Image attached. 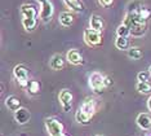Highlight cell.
Here are the masks:
<instances>
[{"label":"cell","instance_id":"1","mask_svg":"<svg viewBox=\"0 0 151 136\" xmlns=\"http://www.w3.org/2000/svg\"><path fill=\"white\" fill-rule=\"evenodd\" d=\"M13 75L17 79V82L19 83L21 87H27L29 86V70L25 65H17L13 69Z\"/></svg>","mask_w":151,"mask_h":136},{"label":"cell","instance_id":"2","mask_svg":"<svg viewBox=\"0 0 151 136\" xmlns=\"http://www.w3.org/2000/svg\"><path fill=\"white\" fill-rule=\"evenodd\" d=\"M40 3V18H42L43 22H49L50 18L53 16V12H54V7H53V3L50 0H37Z\"/></svg>","mask_w":151,"mask_h":136},{"label":"cell","instance_id":"3","mask_svg":"<svg viewBox=\"0 0 151 136\" xmlns=\"http://www.w3.org/2000/svg\"><path fill=\"white\" fill-rule=\"evenodd\" d=\"M89 86L94 91V92L99 93L101 91H104L105 87V76L101 74V73H92L91 76H89Z\"/></svg>","mask_w":151,"mask_h":136},{"label":"cell","instance_id":"4","mask_svg":"<svg viewBox=\"0 0 151 136\" xmlns=\"http://www.w3.org/2000/svg\"><path fill=\"white\" fill-rule=\"evenodd\" d=\"M45 127L47 131L49 132L50 136H58L63 134V126L60 121H57L56 118H47L45 119Z\"/></svg>","mask_w":151,"mask_h":136},{"label":"cell","instance_id":"5","mask_svg":"<svg viewBox=\"0 0 151 136\" xmlns=\"http://www.w3.org/2000/svg\"><path fill=\"white\" fill-rule=\"evenodd\" d=\"M84 41L91 47H96V45H99L102 43V36L101 33L98 31H94L92 29H87L84 31Z\"/></svg>","mask_w":151,"mask_h":136},{"label":"cell","instance_id":"6","mask_svg":"<svg viewBox=\"0 0 151 136\" xmlns=\"http://www.w3.org/2000/svg\"><path fill=\"white\" fill-rule=\"evenodd\" d=\"M61 105H62L63 111H70L71 110V104H73V93L68 89H62L58 95Z\"/></svg>","mask_w":151,"mask_h":136},{"label":"cell","instance_id":"7","mask_svg":"<svg viewBox=\"0 0 151 136\" xmlns=\"http://www.w3.org/2000/svg\"><path fill=\"white\" fill-rule=\"evenodd\" d=\"M79 110H80L81 113H84L85 116L92 118L96 111V100L91 99V97H87V99L84 100V103L81 104V108Z\"/></svg>","mask_w":151,"mask_h":136},{"label":"cell","instance_id":"8","mask_svg":"<svg viewBox=\"0 0 151 136\" xmlns=\"http://www.w3.org/2000/svg\"><path fill=\"white\" fill-rule=\"evenodd\" d=\"M21 15L23 18H36L39 12H37L36 7L32 4H23L21 7Z\"/></svg>","mask_w":151,"mask_h":136},{"label":"cell","instance_id":"9","mask_svg":"<svg viewBox=\"0 0 151 136\" xmlns=\"http://www.w3.org/2000/svg\"><path fill=\"white\" fill-rule=\"evenodd\" d=\"M137 124H138V127L141 128V130H150L151 128V117L149 116V114H146V113H141L138 114V117H137Z\"/></svg>","mask_w":151,"mask_h":136},{"label":"cell","instance_id":"10","mask_svg":"<svg viewBox=\"0 0 151 136\" xmlns=\"http://www.w3.org/2000/svg\"><path fill=\"white\" fill-rule=\"evenodd\" d=\"M30 118H31V114H30V111L26 109V108H21L19 110H17L14 113V119L18 122L19 124H25L27 122L30 121Z\"/></svg>","mask_w":151,"mask_h":136},{"label":"cell","instance_id":"11","mask_svg":"<svg viewBox=\"0 0 151 136\" xmlns=\"http://www.w3.org/2000/svg\"><path fill=\"white\" fill-rule=\"evenodd\" d=\"M5 106L8 108L11 111H14L16 113L17 110L21 109V101H19V99L17 96L11 95L5 99Z\"/></svg>","mask_w":151,"mask_h":136},{"label":"cell","instance_id":"12","mask_svg":"<svg viewBox=\"0 0 151 136\" xmlns=\"http://www.w3.org/2000/svg\"><path fill=\"white\" fill-rule=\"evenodd\" d=\"M89 26H91L89 29L101 33V31L104 30V21H102V18L98 15H93L89 18Z\"/></svg>","mask_w":151,"mask_h":136},{"label":"cell","instance_id":"13","mask_svg":"<svg viewBox=\"0 0 151 136\" xmlns=\"http://www.w3.org/2000/svg\"><path fill=\"white\" fill-rule=\"evenodd\" d=\"M67 61L73 65H80L83 64V56L78 49H70L67 52Z\"/></svg>","mask_w":151,"mask_h":136},{"label":"cell","instance_id":"14","mask_svg":"<svg viewBox=\"0 0 151 136\" xmlns=\"http://www.w3.org/2000/svg\"><path fill=\"white\" fill-rule=\"evenodd\" d=\"M65 65V60L61 55H54L52 57V60L49 61V66L53 70H61Z\"/></svg>","mask_w":151,"mask_h":136},{"label":"cell","instance_id":"15","mask_svg":"<svg viewBox=\"0 0 151 136\" xmlns=\"http://www.w3.org/2000/svg\"><path fill=\"white\" fill-rule=\"evenodd\" d=\"M60 23L62 26L65 27H68V26H71L73 25V22H74V17L73 15H71L70 12H62V13H60Z\"/></svg>","mask_w":151,"mask_h":136},{"label":"cell","instance_id":"16","mask_svg":"<svg viewBox=\"0 0 151 136\" xmlns=\"http://www.w3.org/2000/svg\"><path fill=\"white\" fill-rule=\"evenodd\" d=\"M116 48L120 51H128L129 49V39L128 36H118L115 40Z\"/></svg>","mask_w":151,"mask_h":136},{"label":"cell","instance_id":"17","mask_svg":"<svg viewBox=\"0 0 151 136\" xmlns=\"http://www.w3.org/2000/svg\"><path fill=\"white\" fill-rule=\"evenodd\" d=\"M146 31H147V25H146V23H137V25L133 27L132 30H130V34H132L133 36L138 38V36L145 35Z\"/></svg>","mask_w":151,"mask_h":136},{"label":"cell","instance_id":"18","mask_svg":"<svg viewBox=\"0 0 151 136\" xmlns=\"http://www.w3.org/2000/svg\"><path fill=\"white\" fill-rule=\"evenodd\" d=\"M66 3V5L68 8H71L75 12H83L84 8H83V4H81L80 0H63Z\"/></svg>","mask_w":151,"mask_h":136},{"label":"cell","instance_id":"19","mask_svg":"<svg viewBox=\"0 0 151 136\" xmlns=\"http://www.w3.org/2000/svg\"><path fill=\"white\" fill-rule=\"evenodd\" d=\"M128 56L132 60H139L142 58V51L137 47H130L128 49Z\"/></svg>","mask_w":151,"mask_h":136},{"label":"cell","instance_id":"20","mask_svg":"<svg viewBox=\"0 0 151 136\" xmlns=\"http://www.w3.org/2000/svg\"><path fill=\"white\" fill-rule=\"evenodd\" d=\"M22 25L26 30L31 31L36 26V18H22Z\"/></svg>","mask_w":151,"mask_h":136},{"label":"cell","instance_id":"21","mask_svg":"<svg viewBox=\"0 0 151 136\" xmlns=\"http://www.w3.org/2000/svg\"><path fill=\"white\" fill-rule=\"evenodd\" d=\"M27 88H29V92L31 93V95H37L40 91V83L37 81H30Z\"/></svg>","mask_w":151,"mask_h":136},{"label":"cell","instance_id":"22","mask_svg":"<svg viewBox=\"0 0 151 136\" xmlns=\"http://www.w3.org/2000/svg\"><path fill=\"white\" fill-rule=\"evenodd\" d=\"M136 88H137V91H138L139 93H149V92H151V84L149 82L147 83L138 82L137 83V86H136Z\"/></svg>","mask_w":151,"mask_h":136},{"label":"cell","instance_id":"23","mask_svg":"<svg viewBox=\"0 0 151 136\" xmlns=\"http://www.w3.org/2000/svg\"><path fill=\"white\" fill-rule=\"evenodd\" d=\"M116 34H118V36H128L130 34V30L125 25H123L122 23V25L116 29Z\"/></svg>","mask_w":151,"mask_h":136},{"label":"cell","instance_id":"24","mask_svg":"<svg viewBox=\"0 0 151 136\" xmlns=\"http://www.w3.org/2000/svg\"><path fill=\"white\" fill-rule=\"evenodd\" d=\"M149 78H150V73H147V71H141L137 75V79L141 83H147L149 82Z\"/></svg>","mask_w":151,"mask_h":136},{"label":"cell","instance_id":"25","mask_svg":"<svg viewBox=\"0 0 151 136\" xmlns=\"http://www.w3.org/2000/svg\"><path fill=\"white\" fill-rule=\"evenodd\" d=\"M99 1V4L101 5H104V7H110L114 3V0H98Z\"/></svg>","mask_w":151,"mask_h":136},{"label":"cell","instance_id":"26","mask_svg":"<svg viewBox=\"0 0 151 136\" xmlns=\"http://www.w3.org/2000/svg\"><path fill=\"white\" fill-rule=\"evenodd\" d=\"M112 84V79L109 78V76H105V87H109Z\"/></svg>","mask_w":151,"mask_h":136},{"label":"cell","instance_id":"27","mask_svg":"<svg viewBox=\"0 0 151 136\" xmlns=\"http://www.w3.org/2000/svg\"><path fill=\"white\" fill-rule=\"evenodd\" d=\"M147 108H149V110L151 111V97L149 100H147Z\"/></svg>","mask_w":151,"mask_h":136},{"label":"cell","instance_id":"28","mask_svg":"<svg viewBox=\"0 0 151 136\" xmlns=\"http://www.w3.org/2000/svg\"><path fill=\"white\" fill-rule=\"evenodd\" d=\"M149 73H150V75H151V66H150V68H149Z\"/></svg>","mask_w":151,"mask_h":136},{"label":"cell","instance_id":"29","mask_svg":"<svg viewBox=\"0 0 151 136\" xmlns=\"http://www.w3.org/2000/svg\"><path fill=\"white\" fill-rule=\"evenodd\" d=\"M58 136H66V135H65V134H61V135H58Z\"/></svg>","mask_w":151,"mask_h":136},{"label":"cell","instance_id":"30","mask_svg":"<svg viewBox=\"0 0 151 136\" xmlns=\"http://www.w3.org/2000/svg\"><path fill=\"white\" fill-rule=\"evenodd\" d=\"M146 136H151V134H146Z\"/></svg>","mask_w":151,"mask_h":136},{"label":"cell","instance_id":"31","mask_svg":"<svg viewBox=\"0 0 151 136\" xmlns=\"http://www.w3.org/2000/svg\"><path fill=\"white\" fill-rule=\"evenodd\" d=\"M97 136H104V135H97Z\"/></svg>","mask_w":151,"mask_h":136}]
</instances>
